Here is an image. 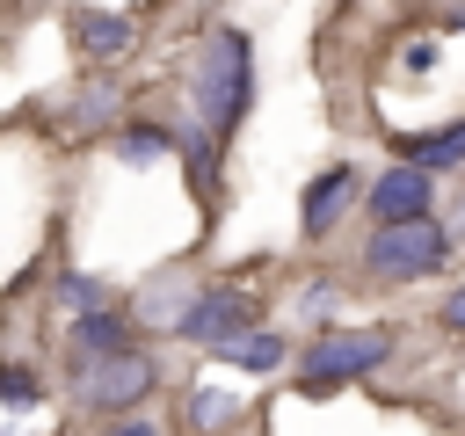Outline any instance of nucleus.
I'll use <instances>...</instances> for the list:
<instances>
[{
	"mask_svg": "<svg viewBox=\"0 0 465 436\" xmlns=\"http://www.w3.org/2000/svg\"><path fill=\"white\" fill-rule=\"evenodd\" d=\"M254 102V51L240 29H211L196 44V65H189V109L211 138H225Z\"/></svg>",
	"mask_w": 465,
	"mask_h": 436,
	"instance_id": "obj_1",
	"label": "nucleus"
},
{
	"mask_svg": "<svg viewBox=\"0 0 465 436\" xmlns=\"http://www.w3.org/2000/svg\"><path fill=\"white\" fill-rule=\"evenodd\" d=\"M443 254H450V233H443L436 218H407V225H378V233H371L363 269H371L378 283H414V276L443 269Z\"/></svg>",
	"mask_w": 465,
	"mask_h": 436,
	"instance_id": "obj_2",
	"label": "nucleus"
},
{
	"mask_svg": "<svg viewBox=\"0 0 465 436\" xmlns=\"http://www.w3.org/2000/svg\"><path fill=\"white\" fill-rule=\"evenodd\" d=\"M392 356V334L385 327H341V334H320L298 349V378L305 385H341V378H363Z\"/></svg>",
	"mask_w": 465,
	"mask_h": 436,
	"instance_id": "obj_3",
	"label": "nucleus"
},
{
	"mask_svg": "<svg viewBox=\"0 0 465 436\" xmlns=\"http://www.w3.org/2000/svg\"><path fill=\"white\" fill-rule=\"evenodd\" d=\"M153 392V356L145 349H124V356H80L73 363V400L109 414V407H131Z\"/></svg>",
	"mask_w": 465,
	"mask_h": 436,
	"instance_id": "obj_4",
	"label": "nucleus"
},
{
	"mask_svg": "<svg viewBox=\"0 0 465 436\" xmlns=\"http://www.w3.org/2000/svg\"><path fill=\"white\" fill-rule=\"evenodd\" d=\"M189 342H203L211 356L218 349H232L240 334H254V298L247 291H232V283H211L203 298H196V312H189V327H182Z\"/></svg>",
	"mask_w": 465,
	"mask_h": 436,
	"instance_id": "obj_5",
	"label": "nucleus"
},
{
	"mask_svg": "<svg viewBox=\"0 0 465 436\" xmlns=\"http://www.w3.org/2000/svg\"><path fill=\"white\" fill-rule=\"evenodd\" d=\"M65 29H73V44H80V58H94V65H109V58H124L131 51V15L124 7H73L65 15Z\"/></svg>",
	"mask_w": 465,
	"mask_h": 436,
	"instance_id": "obj_6",
	"label": "nucleus"
},
{
	"mask_svg": "<svg viewBox=\"0 0 465 436\" xmlns=\"http://www.w3.org/2000/svg\"><path fill=\"white\" fill-rule=\"evenodd\" d=\"M371 218L378 225H407V218H429V174L421 167H385L378 182H371Z\"/></svg>",
	"mask_w": 465,
	"mask_h": 436,
	"instance_id": "obj_7",
	"label": "nucleus"
},
{
	"mask_svg": "<svg viewBox=\"0 0 465 436\" xmlns=\"http://www.w3.org/2000/svg\"><path fill=\"white\" fill-rule=\"evenodd\" d=\"M356 196H363V174H356V167H327L320 182H305V203H298L305 233H312V240H320V233H334V218H341Z\"/></svg>",
	"mask_w": 465,
	"mask_h": 436,
	"instance_id": "obj_8",
	"label": "nucleus"
},
{
	"mask_svg": "<svg viewBox=\"0 0 465 436\" xmlns=\"http://www.w3.org/2000/svg\"><path fill=\"white\" fill-rule=\"evenodd\" d=\"M73 342H80V356H124V349H131V327H124V312L109 305V312L73 320Z\"/></svg>",
	"mask_w": 465,
	"mask_h": 436,
	"instance_id": "obj_9",
	"label": "nucleus"
},
{
	"mask_svg": "<svg viewBox=\"0 0 465 436\" xmlns=\"http://www.w3.org/2000/svg\"><path fill=\"white\" fill-rule=\"evenodd\" d=\"M196 298H203L196 283H174V291H167V283H153V291L138 298V320H153V327H189Z\"/></svg>",
	"mask_w": 465,
	"mask_h": 436,
	"instance_id": "obj_10",
	"label": "nucleus"
},
{
	"mask_svg": "<svg viewBox=\"0 0 465 436\" xmlns=\"http://www.w3.org/2000/svg\"><path fill=\"white\" fill-rule=\"evenodd\" d=\"M232 421H240V400L232 392H218V385H196L189 392V429L196 436H225Z\"/></svg>",
	"mask_w": 465,
	"mask_h": 436,
	"instance_id": "obj_11",
	"label": "nucleus"
},
{
	"mask_svg": "<svg viewBox=\"0 0 465 436\" xmlns=\"http://www.w3.org/2000/svg\"><path fill=\"white\" fill-rule=\"evenodd\" d=\"M225 363H240V371H276L283 363V334H269V327H254V334H240L232 349H218Z\"/></svg>",
	"mask_w": 465,
	"mask_h": 436,
	"instance_id": "obj_12",
	"label": "nucleus"
},
{
	"mask_svg": "<svg viewBox=\"0 0 465 436\" xmlns=\"http://www.w3.org/2000/svg\"><path fill=\"white\" fill-rule=\"evenodd\" d=\"M58 298H65L80 320H87V312H109V291H102L94 276H65V283H58Z\"/></svg>",
	"mask_w": 465,
	"mask_h": 436,
	"instance_id": "obj_13",
	"label": "nucleus"
},
{
	"mask_svg": "<svg viewBox=\"0 0 465 436\" xmlns=\"http://www.w3.org/2000/svg\"><path fill=\"white\" fill-rule=\"evenodd\" d=\"M167 145H174L167 131H124V145H116V153H124V160H160Z\"/></svg>",
	"mask_w": 465,
	"mask_h": 436,
	"instance_id": "obj_14",
	"label": "nucleus"
},
{
	"mask_svg": "<svg viewBox=\"0 0 465 436\" xmlns=\"http://www.w3.org/2000/svg\"><path fill=\"white\" fill-rule=\"evenodd\" d=\"M0 400H7V407H36V378L15 371V363H0Z\"/></svg>",
	"mask_w": 465,
	"mask_h": 436,
	"instance_id": "obj_15",
	"label": "nucleus"
},
{
	"mask_svg": "<svg viewBox=\"0 0 465 436\" xmlns=\"http://www.w3.org/2000/svg\"><path fill=\"white\" fill-rule=\"evenodd\" d=\"M443 327H458V334H465V283L443 298Z\"/></svg>",
	"mask_w": 465,
	"mask_h": 436,
	"instance_id": "obj_16",
	"label": "nucleus"
},
{
	"mask_svg": "<svg viewBox=\"0 0 465 436\" xmlns=\"http://www.w3.org/2000/svg\"><path fill=\"white\" fill-rule=\"evenodd\" d=\"M102 436H160L153 421H116V429H102Z\"/></svg>",
	"mask_w": 465,
	"mask_h": 436,
	"instance_id": "obj_17",
	"label": "nucleus"
}]
</instances>
